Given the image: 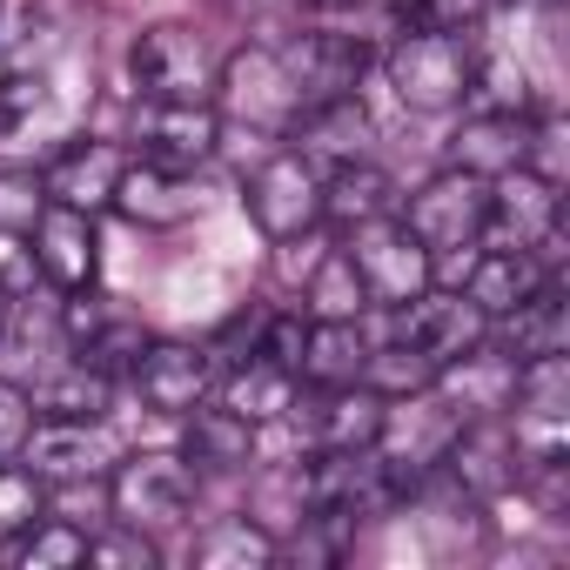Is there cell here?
<instances>
[{"instance_id":"obj_35","label":"cell","mask_w":570,"mask_h":570,"mask_svg":"<svg viewBox=\"0 0 570 570\" xmlns=\"http://www.w3.org/2000/svg\"><path fill=\"white\" fill-rule=\"evenodd\" d=\"M35 248L21 242V228H0V296H28L35 289Z\"/></svg>"},{"instance_id":"obj_26","label":"cell","mask_w":570,"mask_h":570,"mask_svg":"<svg viewBox=\"0 0 570 570\" xmlns=\"http://www.w3.org/2000/svg\"><path fill=\"white\" fill-rule=\"evenodd\" d=\"M188 456L195 463H215V470H242V463H255V423L235 416L228 403L222 410L195 403L188 410Z\"/></svg>"},{"instance_id":"obj_32","label":"cell","mask_w":570,"mask_h":570,"mask_svg":"<svg viewBox=\"0 0 570 570\" xmlns=\"http://www.w3.org/2000/svg\"><path fill=\"white\" fill-rule=\"evenodd\" d=\"M75 350H81V363H88V370L115 376V370H135V356L148 350V336H141L128 316H101L88 336H75Z\"/></svg>"},{"instance_id":"obj_3","label":"cell","mask_w":570,"mask_h":570,"mask_svg":"<svg viewBox=\"0 0 570 570\" xmlns=\"http://www.w3.org/2000/svg\"><path fill=\"white\" fill-rule=\"evenodd\" d=\"M128 81L141 88V101H208L222 81V61L195 28L161 21L128 48Z\"/></svg>"},{"instance_id":"obj_40","label":"cell","mask_w":570,"mask_h":570,"mask_svg":"<svg viewBox=\"0 0 570 570\" xmlns=\"http://www.w3.org/2000/svg\"><path fill=\"white\" fill-rule=\"evenodd\" d=\"M0 330H8V296H0Z\"/></svg>"},{"instance_id":"obj_6","label":"cell","mask_w":570,"mask_h":570,"mask_svg":"<svg viewBox=\"0 0 570 570\" xmlns=\"http://www.w3.org/2000/svg\"><path fill=\"white\" fill-rule=\"evenodd\" d=\"M108 503H115V523H135V530H175L188 510H195V463L188 456H128L115 463L108 476Z\"/></svg>"},{"instance_id":"obj_11","label":"cell","mask_w":570,"mask_h":570,"mask_svg":"<svg viewBox=\"0 0 570 570\" xmlns=\"http://www.w3.org/2000/svg\"><path fill=\"white\" fill-rule=\"evenodd\" d=\"M557 222H563L557 181H543L530 168L497 175V188H490V228H483V235H497V248H530L537 255L557 235Z\"/></svg>"},{"instance_id":"obj_7","label":"cell","mask_w":570,"mask_h":570,"mask_svg":"<svg viewBox=\"0 0 570 570\" xmlns=\"http://www.w3.org/2000/svg\"><path fill=\"white\" fill-rule=\"evenodd\" d=\"M215 88H222V101L235 108V121H248V128H262V135H289V128L303 121V108H309L275 48H248V55H235V61L222 68Z\"/></svg>"},{"instance_id":"obj_34","label":"cell","mask_w":570,"mask_h":570,"mask_svg":"<svg viewBox=\"0 0 570 570\" xmlns=\"http://www.w3.org/2000/svg\"><path fill=\"white\" fill-rule=\"evenodd\" d=\"M88 563H135V570H148L155 563V543H148V530L115 523L108 537H88Z\"/></svg>"},{"instance_id":"obj_41","label":"cell","mask_w":570,"mask_h":570,"mask_svg":"<svg viewBox=\"0 0 570 570\" xmlns=\"http://www.w3.org/2000/svg\"><path fill=\"white\" fill-rule=\"evenodd\" d=\"M0 21H8V0H0Z\"/></svg>"},{"instance_id":"obj_19","label":"cell","mask_w":570,"mask_h":570,"mask_svg":"<svg viewBox=\"0 0 570 570\" xmlns=\"http://www.w3.org/2000/svg\"><path fill=\"white\" fill-rule=\"evenodd\" d=\"M296 155L330 175V168H350V161H370V115L356 108V95H336V101H316L296 128Z\"/></svg>"},{"instance_id":"obj_37","label":"cell","mask_w":570,"mask_h":570,"mask_svg":"<svg viewBox=\"0 0 570 570\" xmlns=\"http://www.w3.org/2000/svg\"><path fill=\"white\" fill-rule=\"evenodd\" d=\"M490 0H416V28H443V35H463L483 21Z\"/></svg>"},{"instance_id":"obj_28","label":"cell","mask_w":570,"mask_h":570,"mask_svg":"<svg viewBox=\"0 0 570 570\" xmlns=\"http://www.w3.org/2000/svg\"><path fill=\"white\" fill-rule=\"evenodd\" d=\"M282 550H275V537L262 530V523H248V517H228V523H215L202 543H195V563L202 570H268Z\"/></svg>"},{"instance_id":"obj_25","label":"cell","mask_w":570,"mask_h":570,"mask_svg":"<svg viewBox=\"0 0 570 570\" xmlns=\"http://www.w3.org/2000/svg\"><path fill=\"white\" fill-rule=\"evenodd\" d=\"M222 403H228L235 416H248V423H275V416L296 410V376L282 370V363H268V356H248V363L228 370Z\"/></svg>"},{"instance_id":"obj_4","label":"cell","mask_w":570,"mask_h":570,"mask_svg":"<svg viewBox=\"0 0 570 570\" xmlns=\"http://www.w3.org/2000/svg\"><path fill=\"white\" fill-rule=\"evenodd\" d=\"M248 202V222L268 235V242H296L303 228L323 222V175L296 155V148H268L242 188Z\"/></svg>"},{"instance_id":"obj_27","label":"cell","mask_w":570,"mask_h":570,"mask_svg":"<svg viewBox=\"0 0 570 570\" xmlns=\"http://www.w3.org/2000/svg\"><path fill=\"white\" fill-rule=\"evenodd\" d=\"M0 550H8L21 570H68V563H88V530L75 517H48L41 510L21 537H8Z\"/></svg>"},{"instance_id":"obj_1","label":"cell","mask_w":570,"mask_h":570,"mask_svg":"<svg viewBox=\"0 0 570 570\" xmlns=\"http://www.w3.org/2000/svg\"><path fill=\"white\" fill-rule=\"evenodd\" d=\"M396 215H403V228L430 248V268H456V275H463V262L476 255V242H483V228H490V181L470 175V168H443V175L423 181Z\"/></svg>"},{"instance_id":"obj_29","label":"cell","mask_w":570,"mask_h":570,"mask_svg":"<svg viewBox=\"0 0 570 570\" xmlns=\"http://www.w3.org/2000/svg\"><path fill=\"white\" fill-rule=\"evenodd\" d=\"M309 309H316L323 323H343V316H363V309H370V289H363V275L350 268L343 248H330V255L309 268Z\"/></svg>"},{"instance_id":"obj_24","label":"cell","mask_w":570,"mask_h":570,"mask_svg":"<svg viewBox=\"0 0 570 570\" xmlns=\"http://www.w3.org/2000/svg\"><path fill=\"white\" fill-rule=\"evenodd\" d=\"M115 202H121L135 222H148V228H175V222H188V215H195V195H188L181 168H161V161L128 168V175H121V188H115Z\"/></svg>"},{"instance_id":"obj_20","label":"cell","mask_w":570,"mask_h":570,"mask_svg":"<svg viewBox=\"0 0 570 570\" xmlns=\"http://www.w3.org/2000/svg\"><path fill=\"white\" fill-rule=\"evenodd\" d=\"M543 262L530 255V248H476L470 262H463V296L497 323V316H510L517 303H530L537 289H543Z\"/></svg>"},{"instance_id":"obj_9","label":"cell","mask_w":570,"mask_h":570,"mask_svg":"<svg viewBox=\"0 0 570 570\" xmlns=\"http://www.w3.org/2000/svg\"><path fill=\"white\" fill-rule=\"evenodd\" d=\"M436 470H450V483H456L463 497L497 503V497H510V490L523 483V450H517L510 423H470V416H463Z\"/></svg>"},{"instance_id":"obj_39","label":"cell","mask_w":570,"mask_h":570,"mask_svg":"<svg viewBox=\"0 0 570 570\" xmlns=\"http://www.w3.org/2000/svg\"><path fill=\"white\" fill-rule=\"evenodd\" d=\"M228 14H296L303 0H222Z\"/></svg>"},{"instance_id":"obj_13","label":"cell","mask_w":570,"mask_h":570,"mask_svg":"<svg viewBox=\"0 0 570 570\" xmlns=\"http://www.w3.org/2000/svg\"><path fill=\"white\" fill-rule=\"evenodd\" d=\"M530 128H537L530 108H470V121H463L456 141H450V168H470V175L497 181V175L523 168Z\"/></svg>"},{"instance_id":"obj_14","label":"cell","mask_w":570,"mask_h":570,"mask_svg":"<svg viewBox=\"0 0 570 570\" xmlns=\"http://www.w3.org/2000/svg\"><path fill=\"white\" fill-rule=\"evenodd\" d=\"M289 416H303V430H309L316 450H376L383 416H390V396H376L370 383H336L309 410H289Z\"/></svg>"},{"instance_id":"obj_23","label":"cell","mask_w":570,"mask_h":570,"mask_svg":"<svg viewBox=\"0 0 570 570\" xmlns=\"http://www.w3.org/2000/svg\"><path fill=\"white\" fill-rule=\"evenodd\" d=\"M503 323V356L510 363H530V356H557L570 350V316H563V296H557V282H543V289L530 303H517Z\"/></svg>"},{"instance_id":"obj_16","label":"cell","mask_w":570,"mask_h":570,"mask_svg":"<svg viewBox=\"0 0 570 570\" xmlns=\"http://www.w3.org/2000/svg\"><path fill=\"white\" fill-rule=\"evenodd\" d=\"M275 55H282V68H289V81L303 88L309 108L336 101V95H356V81H363V41H350V35H289Z\"/></svg>"},{"instance_id":"obj_15","label":"cell","mask_w":570,"mask_h":570,"mask_svg":"<svg viewBox=\"0 0 570 570\" xmlns=\"http://www.w3.org/2000/svg\"><path fill=\"white\" fill-rule=\"evenodd\" d=\"M28 248H35V268L55 282V289H88L95 282V215L48 202L28 222Z\"/></svg>"},{"instance_id":"obj_38","label":"cell","mask_w":570,"mask_h":570,"mask_svg":"<svg viewBox=\"0 0 570 570\" xmlns=\"http://www.w3.org/2000/svg\"><path fill=\"white\" fill-rule=\"evenodd\" d=\"M41 101V81H28V75H14V81H0V135L8 128H21V115Z\"/></svg>"},{"instance_id":"obj_17","label":"cell","mask_w":570,"mask_h":570,"mask_svg":"<svg viewBox=\"0 0 570 570\" xmlns=\"http://www.w3.org/2000/svg\"><path fill=\"white\" fill-rule=\"evenodd\" d=\"M121 175H128V155H121L115 141H68V148L48 161L41 188H48V202L95 215V208H108V202H115Z\"/></svg>"},{"instance_id":"obj_2","label":"cell","mask_w":570,"mask_h":570,"mask_svg":"<svg viewBox=\"0 0 570 570\" xmlns=\"http://www.w3.org/2000/svg\"><path fill=\"white\" fill-rule=\"evenodd\" d=\"M470 68H476V55L463 48V35H443V28H410V35H396V48L383 55V75H390L396 101L416 108V115L463 108Z\"/></svg>"},{"instance_id":"obj_18","label":"cell","mask_w":570,"mask_h":570,"mask_svg":"<svg viewBox=\"0 0 570 570\" xmlns=\"http://www.w3.org/2000/svg\"><path fill=\"white\" fill-rule=\"evenodd\" d=\"M135 390L155 416H188L202 396H208V350H188V343H148L135 356Z\"/></svg>"},{"instance_id":"obj_33","label":"cell","mask_w":570,"mask_h":570,"mask_svg":"<svg viewBox=\"0 0 570 570\" xmlns=\"http://www.w3.org/2000/svg\"><path fill=\"white\" fill-rule=\"evenodd\" d=\"M108 396H115V383L101 376V370H88V363H75L68 376H55L48 390H41V416H101L108 410Z\"/></svg>"},{"instance_id":"obj_5","label":"cell","mask_w":570,"mask_h":570,"mask_svg":"<svg viewBox=\"0 0 570 570\" xmlns=\"http://www.w3.org/2000/svg\"><path fill=\"white\" fill-rule=\"evenodd\" d=\"M343 255H350V268L363 275V289H370V303H410V296H423L430 282H436V268H430V248L403 228V215H383V222H363V228H350V242H343Z\"/></svg>"},{"instance_id":"obj_30","label":"cell","mask_w":570,"mask_h":570,"mask_svg":"<svg viewBox=\"0 0 570 570\" xmlns=\"http://www.w3.org/2000/svg\"><path fill=\"white\" fill-rule=\"evenodd\" d=\"M363 383L376 390V396H416V390H436V363L430 356H416L410 343H383V350H370V363H363Z\"/></svg>"},{"instance_id":"obj_10","label":"cell","mask_w":570,"mask_h":570,"mask_svg":"<svg viewBox=\"0 0 570 570\" xmlns=\"http://www.w3.org/2000/svg\"><path fill=\"white\" fill-rule=\"evenodd\" d=\"M21 463L55 483H88V476H108L115 436L101 430V416H41L21 443Z\"/></svg>"},{"instance_id":"obj_31","label":"cell","mask_w":570,"mask_h":570,"mask_svg":"<svg viewBox=\"0 0 570 570\" xmlns=\"http://www.w3.org/2000/svg\"><path fill=\"white\" fill-rule=\"evenodd\" d=\"M41 510H48V476H35V470L14 463V456H0V543L21 537Z\"/></svg>"},{"instance_id":"obj_12","label":"cell","mask_w":570,"mask_h":570,"mask_svg":"<svg viewBox=\"0 0 570 570\" xmlns=\"http://www.w3.org/2000/svg\"><path fill=\"white\" fill-rule=\"evenodd\" d=\"M135 135H141V155L161 161V168H195L215 155L222 141V121L208 101H148L135 108Z\"/></svg>"},{"instance_id":"obj_36","label":"cell","mask_w":570,"mask_h":570,"mask_svg":"<svg viewBox=\"0 0 570 570\" xmlns=\"http://www.w3.org/2000/svg\"><path fill=\"white\" fill-rule=\"evenodd\" d=\"M28 430H35V396H21L14 383H0V456H21Z\"/></svg>"},{"instance_id":"obj_21","label":"cell","mask_w":570,"mask_h":570,"mask_svg":"<svg viewBox=\"0 0 570 570\" xmlns=\"http://www.w3.org/2000/svg\"><path fill=\"white\" fill-rule=\"evenodd\" d=\"M363 363H370V336L356 330V316L343 323H309L303 330V356H296V376L316 383V390H336V383H363Z\"/></svg>"},{"instance_id":"obj_22","label":"cell","mask_w":570,"mask_h":570,"mask_svg":"<svg viewBox=\"0 0 570 570\" xmlns=\"http://www.w3.org/2000/svg\"><path fill=\"white\" fill-rule=\"evenodd\" d=\"M396 208H403V195H396V181H390L376 161H350V168H330V175H323V215H336L343 228L383 222V215H396Z\"/></svg>"},{"instance_id":"obj_8","label":"cell","mask_w":570,"mask_h":570,"mask_svg":"<svg viewBox=\"0 0 570 570\" xmlns=\"http://www.w3.org/2000/svg\"><path fill=\"white\" fill-rule=\"evenodd\" d=\"M490 336V316L463 296V289H423L410 303H396V343H410L416 356H430L436 370L470 356Z\"/></svg>"}]
</instances>
